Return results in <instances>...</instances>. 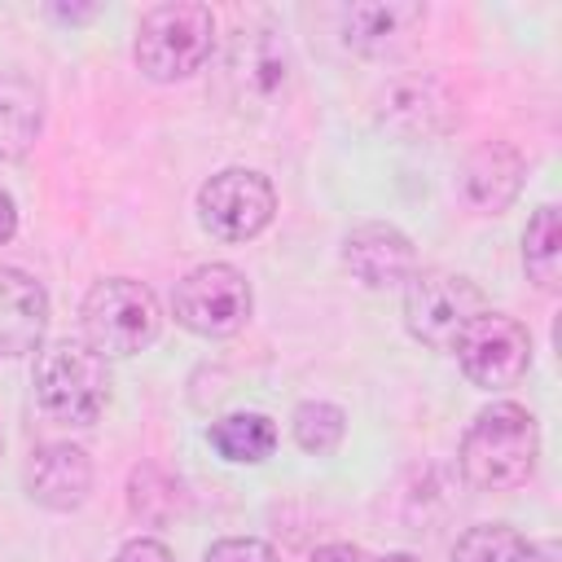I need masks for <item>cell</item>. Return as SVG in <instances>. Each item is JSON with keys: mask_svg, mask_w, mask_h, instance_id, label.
Wrapping results in <instances>:
<instances>
[{"mask_svg": "<svg viewBox=\"0 0 562 562\" xmlns=\"http://www.w3.org/2000/svg\"><path fill=\"white\" fill-rule=\"evenodd\" d=\"M522 263H527V277L540 285V290H558L562 285V215L553 202H544L531 220H527V233H522Z\"/></svg>", "mask_w": 562, "mask_h": 562, "instance_id": "16", "label": "cell"}, {"mask_svg": "<svg viewBox=\"0 0 562 562\" xmlns=\"http://www.w3.org/2000/svg\"><path fill=\"white\" fill-rule=\"evenodd\" d=\"M250 281L233 268V263H202L193 268L176 294V321L202 338H228L250 321Z\"/></svg>", "mask_w": 562, "mask_h": 562, "instance_id": "8", "label": "cell"}, {"mask_svg": "<svg viewBox=\"0 0 562 562\" xmlns=\"http://www.w3.org/2000/svg\"><path fill=\"white\" fill-rule=\"evenodd\" d=\"M540 452L536 417L522 404H487L461 435V470L483 492H509L531 479Z\"/></svg>", "mask_w": 562, "mask_h": 562, "instance_id": "1", "label": "cell"}, {"mask_svg": "<svg viewBox=\"0 0 562 562\" xmlns=\"http://www.w3.org/2000/svg\"><path fill=\"white\" fill-rule=\"evenodd\" d=\"M378 562H417L413 553H386V558H378Z\"/></svg>", "mask_w": 562, "mask_h": 562, "instance_id": "26", "label": "cell"}, {"mask_svg": "<svg viewBox=\"0 0 562 562\" xmlns=\"http://www.w3.org/2000/svg\"><path fill=\"white\" fill-rule=\"evenodd\" d=\"M211 448L224 457V461H241V465H255L263 457H272L277 448V426L263 417V413H228L211 426Z\"/></svg>", "mask_w": 562, "mask_h": 562, "instance_id": "17", "label": "cell"}, {"mask_svg": "<svg viewBox=\"0 0 562 562\" xmlns=\"http://www.w3.org/2000/svg\"><path fill=\"white\" fill-rule=\"evenodd\" d=\"M114 562H176V558H171V549H167L162 540L136 536V540H127V544L119 549V558H114Z\"/></svg>", "mask_w": 562, "mask_h": 562, "instance_id": "21", "label": "cell"}, {"mask_svg": "<svg viewBox=\"0 0 562 562\" xmlns=\"http://www.w3.org/2000/svg\"><path fill=\"white\" fill-rule=\"evenodd\" d=\"M290 48L268 22L237 26L228 35L224 61H220V88L224 101L237 114H263L272 110L290 88Z\"/></svg>", "mask_w": 562, "mask_h": 562, "instance_id": "4", "label": "cell"}, {"mask_svg": "<svg viewBox=\"0 0 562 562\" xmlns=\"http://www.w3.org/2000/svg\"><path fill=\"white\" fill-rule=\"evenodd\" d=\"M79 321H83L88 347L110 360V356L145 351L158 338L162 312H158V299L149 285H140L132 277H105L88 290Z\"/></svg>", "mask_w": 562, "mask_h": 562, "instance_id": "5", "label": "cell"}, {"mask_svg": "<svg viewBox=\"0 0 562 562\" xmlns=\"http://www.w3.org/2000/svg\"><path fill=\"white\" fill-rule=\"evenodd\" d=\"M48 13H53V18H61V22H88V18H97V4H88V9H75V4H70V9H66V4H53Z\"/></svg>", "mask_w": 562, "mask_h": 562, "instance_id": "25", "label": "cell"}, {"mask_svg": "<svg viewBox=\"0 0 562 562\" xmlns=\"http://www.w3.org/2000/svg\"><path fill=\"white\" fill-rule=\"evenodd\" d=\"M202 562H277V553L255 536H228V540H215Z\"/></svg>", "mask_w": 562, "mask_h": 562, "instance_id": "20", "label": "cell"}, {"mask_svg": "<svg viewBox=\"0 0 562 562\" xmlns=\"http://www.w3.org/2000/svg\"><path fill=\"white\" fill-rule=\"evenodd\" d=\"M13 233H18V206H13L9 189H0V246H4Z\"/></svg>", "mask_w": 562, "mask_h": 562, "instance_id": "23", "label": "cell"}, {"mask_svg": "<svg viewBox=\"0 0 562 562\" xmlns=\"http://www.w3.org/2000/svg\"><path fill=\"white\" fill-rule=\"evenodd\" d=\"M211 44H215V13L198 0H171L140 18L132 57L145 79L176 83L202 70V61L211 57Z\"/></svg>", "mask_w": 562, "mask_h": 562, "instance_id": "2", "label": "cell"}, {"mask_svg": "<svg viewBox=\"0 0 562 562\" xmlns=\"http://www.w3.org/2000/svg\"><path fill=\"white\" fill-rule=\"evenodd\" d=\"M452 356L461 360V369H465V378H470L474 386H483V391H505V386H514V382L527 373V364H531V334H527L514 316L487 307V312H479V316L465 325V334L457 338Z\"/></svg>", "mask_w": 562, "mask_h": 562, "instance_id": "9", "label": "cell"}, {"mask_svg": "<svg viewBox=\"0 0 562 562\" xmlns=\"http://www.w3.org/2000/svg\"><path fill=\"white\" fill-rule=\"evenodd\" d=\"M452 562H527V540L505 522H483L457 540Z\"/></svg>", "mask_w": 562, "mask_h": 562, "instance_id": "19", "label": "cell"}, {"mask_svg": "<svg viewBox=\"0 0 562 562\" xmlns=\"http://www.w3.org/2000/svg\"><path fill=\"white\" fill-rule=\"evenodd\" d=\"M522 176H527V162H522V154H518L514 145H505V140H483V145H474V149L465 154V162H461V193H465V202H470L474 211L501 215V211L518 198Z\"/></svg>", "mask_w": 562, "mask_h": 562, "instance_id": "11", "label": "cell"}, {"mask_svg": "<svg viewBox=\"0 0 562 562\" xmlns=\"http://www.w3.org/2000/svg\"><path fill=\"white\" fill-rule=\"evenodd\" d=\"M342 263L347 272L369 285V290H391L404 285L417 272V255L413 241L395 228V224H356L342 237Z\"/></svg>", "mask_w": 562, "mask_h": 562, "instance_id": "10", "label": "cell"}, {"mask_svg": "<svg viewBox=\"0 0 562 562\" xmlns=\"http://www.w3.org/2000/svg\"><path fill=\"white\" fill-rule=\"evenodd\" d=\"M48 329V294L22 268H0V356H26Z\"/></svg>", "mask_w": 562, "mask_h": 562, "instance_id": "13", "label": "cell"}, {"mask_svg": "<svg viewBox=\"0 0 562 562\" xmlns=\"http://www.w3.org/2000/svg\"><path fill=\"white\" fill-rule=\"evenodd\" d=\"M426 22L417 0H386V4H351L342 9V40L364 57H386Z\"/></svg>", "mask_w": 562, "mask_h": 562, "instance_id": "14", "label": "cell"}, {"mask_svg": "<svg viewBox=\"0 0 562 562\" xmlns=\"http://www.w3.org/2000/svg\"><path fill=\"white\" fill-rule=\"evenodd\" d=\"M527 562H558V544L553 540H527Z\"/></svg>", "mask_w": 562, "mask_h": 562, "instance_id": "24", "label": "cell"}, {"mask_svg": "<svg viewBox=\"0 0 562 562\" xmlns=\"http://www.w3.org/2000/svg\"><path fill=\"white\" fill-rule=\"evenodd\" d=\"M277 193L250 167H224L198 189V220L220 241H250L272 224Z\"/></svg>", "mask_w": 562, "mask_h": 562, "instance_id": "7", "label": "cell"}, {"mask_svg": "<svg viewBox=\"0 0 562 562\" xmlns=\"http://www.w3.org/2000/svg\"><path fill=\"white\" fill-rule=\"evenodd\" d=\"M35 400L53 422L92 426L110 404V364L88 342H53L35 360Z\"/></svg>", "mask_w": 562, "mask_h": 562, "instance_id": "3", "label": "cell"}, {"mask_svg": "<svg viewBox=\"0 0 562 562\" xmlns=\"http://www.w3.org/2000/svg\"><path fill=\"white\" fill-rule=\"evenodd\" d=\"M26 492L44 509H79L92 492V461L75 443H44L26 465Z\"/></svg>", "mask_w": 562, "mask_h": 562, "instance_id": "12", "label": "cell"}, {"mask_svg": "<svg viewBox=\"0 0 562 562\" xmlns=\"http://www.w3.org/2000/svg\"><path fill=\"white\" fill-rule=\"evenodd\" d=\"M290 430H294V443H299L303 452L325 457V452H334V448L342 443L347 417H342V408L329 404V400H303V404L294 408V417H290Z\"/></svg>", "mask_w": 562, "mask_h": 562, "instance_id": "18", "label": "cell"}, {"mask_svg": "<svg viewBox=\"0 0 562 562\" xmlns=\"http://www.w3.org/2000/svg\"><path fill=\"white\" fill-rule=\"evenodd\" d=\"M307 562H364V553H360L356 544H325V549H316Z\"/></svg>", "mask_w": 562, "mask_h": 562, "instance_id": "22", "label": "cell"}, {"mask_svg": "<svg viewBox=\"0 0 562 562\" xmlns=\"http://www.w3.org/2000/svg\"><path fill=\"white\" fill-rule=\"evenodd\" d=\"M479 312H487V299L461 272L422 268L404 281V325L430 351H452Z\"/></svg>", "mask_w": 562, "mask_h": 562, "instance_id": "6", "label": "cell"}, {"mask_svg": "<svg viewBox=\"0 0 562 562\" xmlns=\"http://www.w3.org/2000/svg\"><path fill=\"white\" fill-rule=\"evenodd\" d=\"M44 127V92L26 75H0V162L31 154Z\"/></svg>", "mask_w": 562, "mask_h": 562, "instance_id": "15", "label": "cell"}]
</instances>
